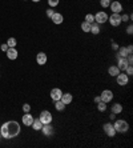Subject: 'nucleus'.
Here are the masks:
<instances>
[{
  "label": "nucleus",
  "mask_w": 133,
  "mask_h": 148,
  "mask_svg": "<svg viewBox=\"0 0 133 148\" xmlns=\"http://www.w3.org/2000/svg\"><path fill=\"white\" fill-rule=\"evenodd\" d=\"M0 139H1V134H0Z\"/></svg>",
  "instance_id": "nucleus-41"
},
{
  "label": "nucleus",
  "mask_w": 133,
  "mask_h": 148,
  "mask_svg": "<svg viewBox=\"0 0 133 148\" xmlns=\"http://www.w3.org/2000/svg\"><path fill=\"white\" fill-rule=\"evenodd\" d=\"M63 101V103L65 104V106H68V104H71L72 103V100H73V96H72V93H69V92H63V96H61V99H60Z\"/></svg>",
  "instance_id": "nucleus-17"
},
{
  "label": "nucleus",
  "mask_w": 133,
  "mask_h": 148,
  "mask_svg": "<svg viewBox=\"0 0 133 148\" xmlns=\"http://www.w3.org/2000/svg\"><path fill=\"white\" fill-rule=\"evenodd\" d=\"M47 60H48V58L44 52H39L38 55H36V63H38L39 66H44L45 63H47Z\"/></svg>",
  "instance_id": "nucleus-15"
},
{
  "label": "nucleus",
  "mask_w": 133,
  "mask_h": 148,
  "mask_svg": "<svg viewBox=\"0 0 133 148\" xmlns=\"http://www.w3.org/2000/svg\"><path fill=\"white\" fill-rule=\"evenodd\" d=\"M5 44L8 45V48H15V47H16V44H17V41H16V39H15V38H10L7 40V43H5Z\"/></svg>",
  "instance_id": "nucleus-25"
},
{
  "label": "nucleus",
  "mask_w": 133,
  "mask_h": 148,
  "mask_svg": "<svg viewBox=\"0 0 133 148\" xmlns=\"http://www.w3.org/2000/svg\"><path fill=\"white\" fill-rule=\"evenodd\" d=\"M63 96V91L60 90V88H57V87H55V88H52L51 90V99L53 100V101H56V100H60Z\"/></svg>",
  "instance_id": "nucleus-11"
},
{
  "label": "nucleus",
  "mask_w": 133,
  "mask_h": 148,
  "mask_svg": "<svg viewBox=\"0 0 133 148\" xmlns=\"http://www.w3.org/2000/svg\"><path fill=\"white\" fill-rule=\"evenodd\" d=\"M24 1H27V0H24Z\"/></svg>",
  "instance_id": "nucleus-42"
},
{
  "label": "nucleus",
  "mask_w": 133,
  "mask_h": 148,
  "mask_svg": "<svg viewBox=\"0 0 133 148\" xmlns=\"http://www.w3.org/2000/svg\"><path fill=\"white\" fill-rule=\"evenodd\" d=\"M21 131L20 124L15 120H10L3 123L1 128H0V134H1V138L3 139H14L16 136H19Z\"/></svg>",
  "instance_id": "nucleus-1"
},
{
  "label": "nucleus",
  "mask_w": 133,
  "mask_h": 148,
  "mask_svg": "<svg viewBox=\"0 0 133 148\" xmlns=\"http://www.w3.org/2000/svg\"><path fill=\"white\" fill-rule=\"evenodd\" d=\"M109 8H110V11H112V14H121V11H123V4L120 3V1H117V0H112Z\"/></svg>",
  "instance_id": "nucleus-9"
},
{
  "label": "nucleus",
  "mask_w": 133,
  "mask_h": 148,
  "mask_svg": "<svg viewBox=\"0 0 133 148\" xmlns=\"http://www.w3.org/2000/svg\"><path fill=\"white\" fill-rule=\"evenodd\" d=\"M81 31L83 32H91V23H88V21H83L81 23Z\"/></svg>",
  "instance_id": "nucleus-24"
},
{
  "label": "nucleus",
  "mask_w": 133,
  "mask_h": 148,
  "mask_svg": "<svg viewBox=\"0 0 133 148\" xmlns=\"http://www.w3.org/2000/svg\"><path fill=\"white\" fill-rule=\"evenodd\" d=\"M109 119H110V120H115V119H116V114H113V112H112V114L109 115Z\"/></svg>",
  "instance_id": "nucleus-39"
},
{
  "label": "nucleus",
  "mask_w": 133,
  "mask_h": 148,
  "mask_svg": "<svg viewBox=\"0 0 133 148\" xmlns=\"http://www.w3.org/2000/svg\"><path fill=\"white\" fill-rule=\"evenodd\" d=\"M65 107H67V106H65V104L63 103L61 100H56V101H55V110H56V111H59V112L64 111V110H65Z\"/></svg>",
  "instance_id": "nucleus-22"
},
{
  "label": "nucleus",
  "mask_w": 133,
  "mask_h": 148,
  "mask_svg": "<svg viewBox=\"0 0 133 148\" xmlns=\"http://www.w3.org/2000/svg\"><path fill=\"white\" fill-rule=\"evenodd\" d=\"M102 128H104V132L106 134V136L108 138H115L116 136V130H115V127H113L112 123H105L104 125H102Z\"/></svg>",
  "instance_id": "nucleus-6"
},
{
  "label": "nucleus",
  "mask_w": 133,
  "mask_h": 148,
  "mask_svg": "<svg viewBox=\"0 0 133 148\" xmlns=\"http://www.w3.org/2000/svg\"><path fill=\"white\" fill-rule=\"evenodd\" d=\"M124 72H125L128 76H132V75H133V66H128Z\"/></svg>",
  "instance_id": "nucleus-31"
},
{
  "label": "nucleus",
  "mask_w": 133,
  "mask_h": 148,
  "mask_svg": "<svg viewBox=\"0 0 133 148\" xmlns=\"http://www.w3.org/2000/svg\"><path fill=\"white\" fill-rule=\"evenodd\" d=\"M108 21V15H106L105 11H99L95 14V23L97 24H104Z\"/></svg>",
  "instance_id": "nucleus-3"
},
{
  "label": "nucleus",
  "mask_w": 133,
  "mask_h": 148,
  "mask_svg": "<svg viewBox=\"0 0 133 148\" xmlns=\"http://www.w3.org/2000/svg\"><path fill=\"white\" fill-rule=\"evenodd\" d=\"M33 120H35V117L31 115V112H25V115L21 117V121H23V124L25 127H31Z\"/></svg>",
  "instance_id": "nucleus-10"
},
{
  "label": "nucleus",
  "mask_w": 133,
  "mask_h": 148,
  "mask_svg": "<svg viewBox=\"0 0 133 148\" xmlns=\"http://www.w3.org/2000/svg\"><path fill=\"white\" fill-rule=\"evenodd\" d=\"M93 100H95V103L97 104V103H99V101H101V97H100V96H96Z\"/></svg>",
  "instance_id": "nucleus-38"
},
{
  "label": "nucleus",
  "mask_w": 133,
  "mask_h": 148,
  "mask_svg": "<svg viewBox=\"0 0 133 148\" xmlns=\"http://www.w3.org/2000/svg\"><path fill=\"white\" fill-rule=\"evenodd\" d=\"M110 1H112V0H100V5H101L102 8H108L110 5Z\"/></svg>",
  "instance_id": "nucleus-29"
},
{
  "label": "nucleus",
  "mask_w": 133,
  "mask_h": 148,
  "mask_svg": "<svg viewBox=\"0 0 133 148\" xmlns=\"http://www.w3.org/2000/svg\"><path fill=\"white\" fill-rule=\"evenodd\" d=\"M33 3H39V1H41V0H32Z\"/></svg>",
  "instance_id": "nucleus-40"
},
{
  "label": "nucleus",
  "mask_w": 133,
  "mask_h": 148,
  "mask_svg": "<svg viewBox=\"0 0 133 148\" xmlns=\"http://www.w3.org/2000/svg\"><path fill=\"white\" fill-rule=\"evenodd\" d=\"M128 55L129 53L126 51V47H119V49H117V58H126Z\"/></svg>",
  "instance_id": "nucleus-20"
},
{
  "label": "nucleus",
  "mask_w": 133,
  "mask_h": 148,
  "mask_svg": "<svg viewBox=\"0 0 133 148\" xmlns=\"http://www.w3.org/2000/svg\"><path fill=\"white\" fill-rule=\"evenodd\" d=\"M108 21H109V24L112 27H119L121 25V15L120 14H112L110 16H108Z\"/></svg>",
  "instance_id": "nucleus-5"
},
{
  "label": "nucleus",
  "mask_w": 133,
  "mask_h": 148,
  "mask_svg": "<svg viewBox=\"0 0 133 148\" xmlns=\"http://www.w3.org/2000/svg\"><path fill=\"white\" fill-rule=\"evenodd\" d=\"M23 111L24 112H31V106H29L28 103L23 104Z\"/></svg>",
  "instance_id": "nucleus-32"
},
{
  "label": "nucleus",
  "mask_w": 133,
  "mask_h": 148,
  "mask_svg": "<svg viewBox=\"0 0 133 148\" xmlns=\"http://www.w3.org/2000/svg\"><path fill=\"white\" fill-rule=\"evenodd\" d=\"M128 66H130V64L128 63L126 58H117V67H119V69L121 72H124Z\"/></svg>",
  "instance_id": "nucleus-12"
},
{
  "label": "nucleus",
  "mask_w": 133,
  "mask_h": 148,
  "mask_svg": "<svg viewBox=\"0 0 133 148\" xmlns=\"http://www.w3.org/2000/svg\"><path fill=\"white\" fill-rule=\"evenodd\" d=\"M55 12H56V11L53 10V8H51V7H49L47 11H45V14H47V17H49V19H51V17H52V15L55 14Z\"/></svg>",
  "instance_id": "nucleus-30"
},
{
  "label": "nucleus",
  "mask_w": 133,
  "mask_h": 148,
  "mask_svg": "<svg viewBox=\"0 0 133 148\" xmlns=\"http://www.w3.org/2000/svg\"><path fill=\"white\" fill-rule=\"evenodd\" d=\"M91 32H92L93 35H99L100 34V24L92 23V24H91Z\"/></svg>",
  "instance_id": "nucleus-23"
},
{
  "label": "nucleus",
  "mask_w": 133,
  "mask_h": 148,
  "mask_svg": "<svg viewBox=\"0 0 133 148\" xmlns=\"http://www.w3.org/2000/svg\"><path fill=\"white\" fill-rule=\"evenodd\" d=\"M40 131L43 132L45 136H51V135H53V127H52V123H49V124H43V127H41Z\"/></svg>",
  "instance_id": "nucleus-13"
},
{
  "label": "nucleus",
  "mask_w": 133,
  "mask_h": 148,
  "mask_svg": "<svg viewBox=\"0 0 133 148\" xmlns=\"http://www.w3.org/2000/svg\"><path fill=\"white\" fill-rule=\"evenodd\" d=\"M85 21H88V23H95V15L93 14H87L85 15Z\"/></svg>",
  "instance_id": "nucleus-27"
},
{
  "label": "nucleus",
  "mask_w": 133,
  "mask_h": 148,
  "mask_svg": "<svg viewBox=\"0 0 133 148\" xmlns=\"http://www.w3.org/2000/svg\"><path fill=\"white\" fill-rule=\"evenodd\" d=\"M39 119H40V121L43 124H49L52 123V119H53V116H52V114L49 112V111L44 110L40 112V116H39Z\"/></svg>",
  "instance_id": "nucleus-4"
},
{
  "label": "nucleus",
  "mask_w": 133,
  "mask_h": 148,
  "mask_svg": "<svg viewBox=\"0 0 133 148\" xmlns=\"http://www.w3.org/2000/svg\"><path fill=\"white\" fill-rule=\"evenodd\" d=\"M5 53H7V58L10 59V60H16L17 56H19V52H17L16 48H8L7 51H5Z\"/></svg>",
  "instance_id": "nucleus-16"
},
{
  "label": "nucleus",
  "mask_w": 133,
  "mask_h": 148,
  "mask_svg": "<svg viewBox=\"0 0 133 148\" xmlns=\"http://www.w3.org/2000/svg\"><path fill=\"white\" fill-rule=\"evenodd\" d=\"M31 127L33 128L35 131H40V130H41V127H43V123H41V121H40V119H39V117H38V119H35V120H33V123H32V125H31Z\"/></svg>",
  "instance_id": "nucleus-21"
},
{
  "label": "nucleus",
  "mask_w": 133,
  "mask_h": 148,
  "mask_svg": "<svg viewBox=\"0 0 133 148\" xmlns=\"http://www.w3.org/2000/svg\"><path fill=\"white\" fill-rule=\"evenodd\" d=\"M128 20H130V17H129V15H126V14L121 15V21H128Z\"/></svg>",
  "instance_id": "nucleus-34"
},
{
  "label": "nucleus",
  "mask_w": 133,
  "mask_h": 148,
  "mask_svg": "<svg viewBox=\"0 0 133 148\" xmlns=\"http://www.w3.org/2000/svg\"><path fill=\"white\" fill-rule=\"evenodd\" d=\"M59 3H60V0H48V5H49L51 8L57 7Z\"/></svg>",
  "instance_id": "nucleus-28"
},
{
  "label": "nucleus",
  "mask_w": 133,
  "mask_h": 148,
  "mask_svg": "<svg viewBox=\"0 0 133 148\" xmlns=\"http://www.w3.org/2000/svg\"><path fill=\"white\" fill-rule=\"evenodd\" d=\"M126 34H128V35H132L133 34V25L132 24H129L128 27H126Z\"/></svg>",
  "instance_id": "nucleus-33"
},
{
  "label": "nucleus",
  "mask_w": 133,
  "mask_h": 148,
  "mask_svg": "<svg viewBox=\"0 0 133 148\" xmlns=\"http://www.w3.org/2000/svg\"><path fill=\"white\" fill-rule=\"evenodd\" d=\"M113 96H115V95H113V92L110 90H104L101 92V95H100V97H101V101H104V103H106V104L112 101Z\"/></svg>",
  "instance_id": "nucleus-8"
},
{
  "label": "nucleus",
  "mask_w": 133,
  "mask_h": 148,
  "mask_svg": "<svg viewBox=\"0 0 133 148\" xmlns=\"http://www.w3.org/2000/svg\"><path fill=\"white\" fill-rule=\"evenodd\" d=\"M106 108H108L106 103H104V101H99V103H97V110H99L100 112H105Z\"/></svg>",
  "instance_id": "nucleus-26"
},
{
  "label": "nucleus",
  "mask_w": 133,
  "mask_h": 148,
  "mask_svg": "<svg viewBox=\"0 0 133 148\" xmlns=\"http://www.w3.org/2000/svg\"><path fill=\"white\" fill-rule=\"evenodd\" d=\"M110 47H112L113 51H117V49H119V44H117V43H115V41H112V45H110Z\"/></svg>",
  "instance_id": "nucleus-35"
},
{
  "label": "nucleus",
  "mask_w": 133,
  "mask_h": 148,
  "mask_svg": "<svg viewBox=\"0 0 133 148\" xmlns=\"http://www.w3.org/2000/svg\"><path fill=\"white\" fill-rule=\"evenodd\" d=\"M120 72H121V71L119 69V67L117 66H110L109 68H108V75L112 76V77H116Z\"/></svg>",
  "instance_id": "nucleus-18"
},
{
  "label": "nucleus",
  "mask_w": 133,
  "mask_h": 148,
  "mask_svg": "<svg viewBox=\"0 0 133 148\" xmlns=\"http://www.w3.org/2000/svg\"><path fill=\"white\" fill-rule=\"evenodd\" d=\"M51 20L53 21V24H56V25H59V24H61L63 21H64V16H63L60 12H55V14L52 15V17H51Z\"/></svg>",
  "instance_id": "nucleus-14"
},
{
  "label": "nucleus",
  "mask_w": 133,
  "mask_h": 148,
  "mask_svg": "<svg viewBox=\"0 0 133 148\" xmlns=\"http://www.w3.org/2000/svg\"><path fill=\"white\" fill-rule=\"evenodd\" d=\"M126 51H128V53H133V45H128Z\"/></svg>",
  "instance_id": "nucleus-37"
},
{
  "label": "nucleus",
  "mask_w": 133,
  "mask_h": 148,
  "mask_svg": "<svg viewBox=\"0 0 133 148\" xmlns=\"http://www.w3.org/2000/svg\"><path fill=\"white\" fill-rule=\"evenodd\" d=\"M0 49H1V51H3V52H5V51H7V49H8V45L5 44V43H4V44H1V45H0Z\"/></svg>",
  "instance_id": "nucleus-36"
},
{
  "label": "nucleus",
  "mask_w": 133,
  "mask_h": 148,
  "mask_svg": "<svg viewBox=\"0 0 133 148\" xmlns=\"http://www.w3.org/2000/svg\"><path fill=\"white\" fill-rule=\"evenodd\" d=\"M110 111H112L113 114L119 115V114H121V112H123V106H121L120 103H115L112 107H110Z\"/></svg>",
  "instance_id": "nucleus-19"
},
{
  "label": "nucleus",
  "mask_w": 133,
  "mask_h": 148,
  "mask_svg": "<svg viewBox=\"0 0 133 148\" xmlns=\"http://www.w3.org/2000/svg\"><path fill=\"white\" fill-rule=\"evenodd\" d=\"M116 83L119 84V86H121V87L126 86V84L129 83V76L126 75L125 72H120L119 75L116 76Z\"/></svg>",
  "instance_id": "nucleus-7"
},
{
  "label": "nucleus",
  "mask_w": 133,
  "mask_h": 148,
  "mask_svg": "<svg viewBox=\"0 0 133 148\" xmlns=\"http://www.w3.org/2000/svg\"><path fill=\"white\" fill-rule=\"evenodd\" d=\"M113 127H115L116 132H120V134H125V132L129 131V124L124 119H117L115 121V124H113Z\"/></svg>",
  "instance_id": "nucleus-2"
}]
</instances>
